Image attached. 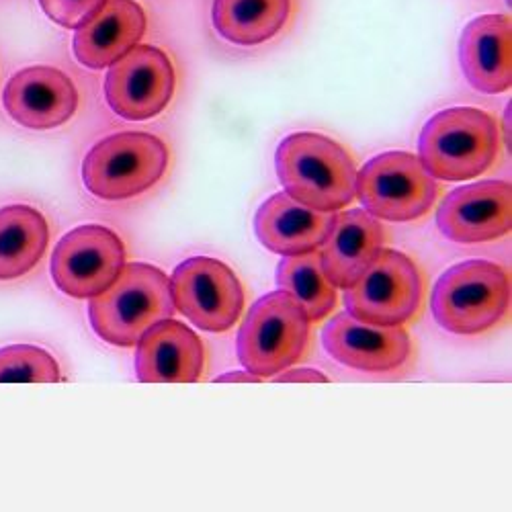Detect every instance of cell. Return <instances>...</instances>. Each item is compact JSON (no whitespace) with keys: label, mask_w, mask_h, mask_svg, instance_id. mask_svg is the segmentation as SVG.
Returning <instances> with one entry per match:
<instances>
[{"label":"cell","mask_w":512,"mask_h":512,"mask_svg":"<svg viewBox=\"0 0 512 512\" xmlns=\"http://www.w3.org/2000/svg\"><path fill=\"white\" fill-rule=\"evenodd\" d=\"M383 242L386 230L369 211L338 213L320 254L324 275L334 287L349 289L375 261Z\"/></svg>","instance_id":"cell-18"},{"label":"cell","mask_w":512,"mask_h":512,"mask_svg":"<svg viewBox=\"0 0 512 512\" xmlns=\"http://www.w3.org/2000/svg\"><path fill=\"white\" fill-rule=\"evenodd\" d=\"M277 177L287 195L316 211L345 209L357 197V166L338 142L302 132L287 136L275 154Z\"/></svg>","instance_id":"cell-1"},{"label":"cell","mask_w":512,"mask_h":512,"mask_svg":"<svg viewBox=\"0 0 512 512\" xmlns=\"http://www.w3.org/2000/svg\"><path fill=\"white\" fill-rule=\"evenodd\" d=\"M60 379L58 361L48 351L33 345L0 349V383H56Z\"/></svg>","instance_id":"cell-23"},{"label":"cell","mask_w":512,"mask_h":512,"mask_svg":"<svg viewBox=\"0 0 512 512\" xmlns=\"http://www.w3.org/2000/svg\"><path fill=\"white\" fill-rule=\"evenodd\" d=\"M334 224V213L316 211L287 193L271 195L254 218L259 242L283 256L314 252L324 246Z\"/></svg>","instance_id":"cell-16"},{"label":"cell","mask_w":512,"mask_h":512,"mask_svg":"<svg viewBox=\"0 0 512 512\" xmlns=\"http://www.w3.org/2000/svg\"><path fill=\"white\" fill-rule=\"evenodd\" d=\"M279 377H273V381L279 383H293V381H308V383H326L328 377L316 369H291V371H281L277 373Z\"/></svg>","instance_id":"cell-25"},{"label":"cell","mask_w":512,"mask_h":512,"mask_svg":"<svg viewBox=\"0 0 512 512\" xmlns=\"http://www.w3.org/2000/svg\"><path fill=\"white\" fill-rule=\"evenodd\" d=\"M437 181L410 152L371 158L357 175V197L377 220L414 222L437 201Z\"/></svg>","instance_id":"cell-7"},{"label":"cell","mask_w":512,"mask_h":512,"mask_svg":"<svg viewBox=\"0 0 512 512\" xmlns=\"http://www.w3.org/2000/svg\"><path fill=\"white\" fill-rule=\"evenodd\" d=\"M261 377L254 375L250 371H232V373H226V375H220L216 381H242V383H256Z\"/></svg>","instance_id":"cell-26"},{"label":"cell","mask_w":512,"mask_h":512,"mask_svg":"<svg viewBox=\"0 0 512 512\" xmlns=\"http://www.w3.org/2000/svg\"><path fill=\"white\" fill-rule=\"evenodd\" d=\"M510 306V279L490 261H465L437 281L431 310L437 324L453 334H482L494 328Z\"/></svg>","instance_id":"cell-5"},{"label":"cell","mask_w":512,"mask_h":512,"mask_svg":"<svg viewBox=\"0 0 512 512\" xmlns=\"http://www.w3.org/2000/svg\"><path fill=\"white\" fill-rule=\"evenodd\" d=\"M125 267V246L105 226H80L68 232L52 254V279L56 287L74 297H97Z\"/></svg>","instance_id":"cell-10"},{"label":"cell","mask_w":512,"mask_h":512,"mask_svg":"<svg viewBox=\"0 0 512 512\" xmlns=\"http://www.w3.org/2000/svg\"><path fill=\"white\" fill-rule=\"evenodd\" d=\"M512 191L506 181H482L451 191L437 213L445 238L457 244L492 242L510 232Z\"/></svg>","instance_id":"cell-12"},{"label":"cell","mask_w":512,"mask_h":512,"mask_svg":"<svg viewBox=\"0 0 512 512\" xmlns=\"http://www.w3.org/2000/svg\"><path fill=\"white\" fill-rule=\"evenodd\" d=\"M175 308L205 332H228L244 312V287L222 261L195 256L170 279Z\"/></svg>","instance_id":"cell-9"},{"label":"cell","mask_w":512,"mask_h":512,"mask_svg":"<svg viewBox=\"0 0 512 512\" xmlns=\"http://www.w3.org/2000/svg\"><path fill=\"white\" fill-rule=\"evenodd\" d=\"M175 300L164 271L146 263L125 265L101 295L93 297L89 318L107 345L134 347L158 322L173 318Z\"/></svg>","instance_id":"cell-2"},{"label":"cell","mask_w":512,"mask_h":512,"mask_svg":"<svg viewBox=\"0 0 512 512\" xmlns=\"http://www.w3.org/2000/svg\"><path fill=\"white\" fill-rule=\"evenodd\" d=\"M277 285L295 302L302 304L310 322H322L338 304L336 287L324 275L316 250L285 256L277 267Z\"/></svg>","instance_id":"cell-22"},{"label":"cell","mask_w":512,"mask_h":512,"mask_svg":"<svg viewBox=\"0 0 512 512\" xmlns=\"http://www.w3.org/2000/svg\"><path fill=\"white\" fill-rule=\"evenodd\" d=\"M144 33L146 13L136 0H107L76 29L74 56L82 66L101 70L136 48Z\"/></svg>","instance_id":"cell-17"},{"label":"cell","mask_w":512,"mask_h":512,"mask_svg":"<svg viewBox=\"0 0 512 512\" xmlns=\"http://www.w3.org/2000/svg\"><path fill=\"white\" fill-rule=\"evenodd\" d=\"M5 109L13 121L29 130H54L72 119L78 91L72 78L50 66H31L17 72L5 89Z\"/></svg>","instance_id":"cell-14"},{"label":"cell","mask_w":512,"mask_h":512,"mask_svg":"<svg viewBox=\"0 0 512 512\" xmlns=\"http://www.w3.org/2000/svg\"><path fill=\"white\" fill-rule=\"evenodd\" d=\"M418 150L420 162L435 179H476L498 158V125L490 113L476 107L445 109L422 127Z\"/></svg>","instance_id":"cell-3"},{"label":"cell","mask_w":512,"mask_h":512,"mask_svg":"<svg viewBox=\"0 0 512 512\" xmlns=\"http://www.w3.org/2000/svg\"><path fill=\"white\" fill-rule=\"evenodd\" d=\"M107 0H39L44 13L66 29H78L87 23Z\"/></svg>","instance_id":"cell-24"},{"label":"cell","mask_w":512,"mask_h":512,"mask_svg":"<svg viewBox=\"0 0 512 512\" xmlns=\"http://www.w3.org/2000/svg\"><path fill=\"white\" fill-rule=\"evenodd\" d=\"M424 297V281L412 259L398 250H379L369 269L345 291L347 312L367 324L404 326Z\"/></svg>","instance_id":"cell-8"},{"label":"cell","mask_w":512,"mask_h":512,"mask_svg":"<svg viewBox=\"0 0 512 512\" xmlns=\"http://www.w3.org/2000/svg\"><path fill=\"white\" fill-rule=\"evenodd\" d=\"M175 87L177 76L170 58L154 46H138L111 66L105 97L119 117L146 121L168 107Z\"/></svg>","instance_id":"cell-11"},{"label":"cell","mask_w":512,"mask_h":512,"mask_svg":"<svg viewBox=\"0 0 512 512\" xmlns=\"http://www.w3.org/2000/svg\"><path fill=\"white\" fill-rule=\"evenodd\" d=\"M203 367L201 338L183 322L162 320L140 338L136 373L142 383H193Z\"/></svg>","instance_id":"cell-15"},{"label":"cell","mask_w":512,"mask_h":512,"mask_svg":"<svg viewBox=\"0 0 512 512\" xmlns=\"http://www.w3.org/2000/svg\"><path fill=\"white\" fill-rule=\"evenodd\" d=\"M324 351L340 365L365 373L400 369L412 351V340L402 326H377L338 314L322 330Z\"/></svg>","instance_id":"cell-13"},{"label":"cell","mask_w":512,"mask_h":512,"mask_svg":"<svg viewBox=\"0 0 512 512\" xmlns=\"http://www.w3.org/2000/svg\"><path fill=\"white\" fill-rule=\"evenodd\" d=\"M312 322L285 291H273L256 302L238 332V359L246 371L273 377L300 361L310 345Z\"/></svg>","instance_id":"cell-4"},{"label":"cell","mask_w":512,"mask_h":512,"mask_svg":"<svg viewBox=\"0 0 512 512\" xmlns=\"http://www.w3.org/2000/svg\"><path fill=\"white\" fill-rule=\"evenodd\" d=\"M50 228L46 218L29 205L0 209V281L27 275L46 254Z\"/></svg>","instance_id":"cell-20"},{"label":"cell","mask_w":512,"mask_h":512,"mask_svg":"<svg viewBox=\"0 0 512 512\" xmlns=\"http://www.w3.org/2000/svg\"><path fill=\"white\" fill-rule=\"evenodd\" d=\"M291 0H213L211 21L236 46H259L287 23Z\"/></svg>","instance_id":"cell-21"},{"label":"cell","mask_w":512,"mask_h":512,"mask_svg":"<svg viewBox=\"0 0 512 512\" xmlns=\"http://www.w3.org/2000/svg\"><path fill=\"white\" fill-rule=\"evenodd\" d=\"M166 166L168 148L160 138L125 132L93 146L82 162V181L103 201H123L152 189Z\"/></svg>","instance_id":"cell-6"},{"label":"cell","mask_w":512,"mask_h":512,"mask_svg":"<svg viewBox=\"0 0 512 512\" xmlns=\"http://www.w3.org/2000/svg\"><path fill=\"white\" fill-rule=\"evenodd\" d=\"M459 62L467 82L480 93L498 95L510 89V19L482 15L469 23L459 39Z\"/></svg>","instance_id":"cell-19"}]
</instances>
